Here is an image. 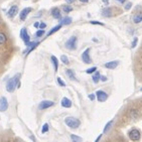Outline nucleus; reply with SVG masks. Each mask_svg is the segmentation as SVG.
Segmentation results:
<instances>
[{"label": "nucleus", "instance_id": "5", "mask_svg": "<svg viewBox=\"0 0 142 142\" xmlns=\"http://www.w3.org/2000/svg\"><path fill=\"white\" fill-rule=\"evenodd\" d=\"M54 105H55V103H54L53 101H50V100H43V101H41V102L39 103V105H38V109H39V110H45V109H48V108L53 107Z\"/></svg>", "mask_w": 142, "mask_h": 142}, {"label": "nucleus", "instance_id": "40", "mask_svg": "<svg viewBox=\"0 0 142 142\" xmlns=\"http://www.w3.org/2000/svg\"><path fill=\"white\" fill-rule=\"evenodd\" d=\"M117 1H119V2H120V3H124V2H125V1H126V0H117Z\"/></svg>", "mask_w": 142, "mask_h": 142}, {"label": "nucleus", "instance_id": "12", "mask_svg": "<svg viewBox=\"0 0 142 142\" xmlns=\"http://www.w3.org/2000/svg\"><path fill=\"white\" fill-rule=\"evenodd\" d=\"M118 65H119V62L118 61H112V62L106 63L104 65V67L107 68V69H109V70H114V69H116L118 67Z\"/></svg>", "mask_w": 142, "mask_h": 142}, {"label": "nucleus", "instance_id": "11", "mask_svg": "<svg viewBox=\"0 0 142 142\" xmlns=\"http://www.w3.org/2000/svg\"><path fill=\"white\" fill-rule=\"evenodd\" d=\"M17 12H18V6H17V5H13V6H11L10 9L8 10L7 15H8L9 18H13V17L17 14Z\"/></svg>", "mask_w": 142, "mask_h": 142}, {"label": "nucleus", "instance_id": "35", "mask_svg": "<svg viewBox=\"0 0 142 142\" xmlns=\"http://www.w3.org/2000/svg\"><path fill=\"white\" fill-rule=\"evenodd\" d=\"M45 27H46V24L45 23H39V26H38L39 29H44Z\"/></svg>", "mask_w": 142, "mask_h": 142}, {"label": "nucleus", "instance_id": "36", "mask_svg": "<svg viewBox=\"0 0 142 142\" xmlns=\"http://www.w3.org/2000/svg\"><path fill=\"white\" fill-rule=\"evenodd\" d=\"M108 79H107V77L106 76H101L100 77V81H102V82H106Z\"/></svg>", "mask_w": 142, "mask_h": 142}, {"label": "nucleus", "instance_id": "10", "mask_svg": "<svg viewBox=\"0 0 142 142\" xmlns=\"http://www.w3.org/2000/svg\"><path fill=\"white\" fill-rule=\"evenodd\" d=\"M8 109V101L5 97H1L0 98V111L4 112Z\"/></svg>", "mask_w": 142, "mask_h": 142}, {"label": "nucleus", "instance_id": "31", "mask_svg": "<svg viewBox=\"0 0 142 142\" xmlns=\"http://www.w3.org/2000/svg\"><path fill=\"white\" fill-rule=\"evenodd\" d=\"M137 42H138V38H137V37H134V39H133V41H132V44H131L133 49H134V48H136Z\"/></svg>", "mask_w": 142, "mask_h": 142}, {"label": "nucleus", "instance_id": "20", "mask_svg": "<svg viewBox=\"0 0 142 142\" xmlns=\"http://www.w3.org/2000/svg\"><path fill=\"white\" fill-rule=\"evenodd\" d=\"M142 21V13H139V14H136V15H134V17H133V22L134 23H140Z\"/></svg>", "mask_w": 142, "mask_h": 142}, {"label": "nucleus", "instance_id": "26", "mask_svg": "<svg viewBox=\"0 0 142 142\" xmlns=\"http://www.w3.org/2000/svg\"><path fill=\"white\" fill-rule=\"evenodd\" d=\"M49 129H50V126H49V124H48V123L43 124V126H42V129H41V133H46V132L49 131Z\"/></svg>", "mask_w": 142, "mask_h": 142}, {"label": "nucleus", "instance_id": "29", "mask_svg": "<svg viewBox=\"0 0 142 142\" xmlns=\"http://www.w3.org/2000/svg\"><path fill=\"white\" fill-rule=\"evenodd\" d=\"M64 11L66 12V13H69V12H71L73 11V8H72L71 6H69V5H66V6H64Z\"/></svg>", "mask_w": 142, "mask_h": 142}, {"label": "nucleus", "instance_id": "43", "mask_svg": "<svg viewBox=\"0 0 142 142\" xmlns=\"http://www.w3.org/2000/svg\"><path fill=\"white\" fill-rule=\"evenodd\" d=\"M0 22H1V21H0Z\"/></svg>", "mask_w": 142, "mask_h": 142}, {"label": "nucleus", "instance_id": "25", "mask_svg": "<svg viewBox=\"0 0 142 142\" xmlns=\"http://www.w3.org/2000/svg\"><path fill=\"white\" fill-rule=\"evenodd\" d=\"M43 34H44V30H43V29H38V30L35 32V36H36V37H41Z\"/></svg>", "mask_w": 142, "mask_h": 142}, {"label": "nucleus", "instance_id": "17", "mask_svg": "<svg viewBox=\"0 0 142 142\" xmlns=\"http://www.w3.org/2000/svg\"><path fill=\"white\" fill-rule=\"evenodd\" d=\"M72 21H73L72 17L67 16V17H64V18L61 20V24H62V25H69V24L72 23Z\"/></svg>", "mask_w": 142, "mask_h": 142}, {"label": "nucleus", "instance_id": "9", "mask_svg": "<svg viewBox=\"0 0 142 142\" xmlns=\"http://www.w3.org/2000/svg\"><path fill=\"white\" fill-rule=\"evenodd\" d=\"M82 61L85 64H91L92 63V60H91V57H90V49L85 50V52L82 54Z\"/></svg>", "mask_w": 142, "mask_h": 142}, {"label": "nucleus", "instance_id": "16", "mask_svg": "<svg viewBox=\"0 0 142 142\" xmlns=\"http://www.w3.org/2000/svg\"><path fill=\"white\" fill-rule=\"evenodd\" d=\"M51 60H52V63H53V65H54L55 72L57 73V72H58V69H59V61H58V59H57L55 56H52V57H51Z\"/></svg>", "mask_w": 142, "mask_h": 142}, {"label": "nucleus", "instance_id": "1", "mask_svg": "<svg viewBox=\"0 0 142 142\" xmlns=\"http://www.w3.org/2000/svg\"><path fill=\"white\" fill-rule=\"evenodd\" d=\"M19 78H20V74H16L14 77H12L10 80H8L7 84H6V91L9 92V93H12L16 86L18 85V81H19Z\"/></svg>", "mask_w": 142, "mask_h": 142}, {"label": "nucleus", "instance_id": "32", "mask_svg": "<svg viewBox=\"0 0 142 142\" xmlns=\"http://www.w3.org/2000/svg\"><path fill=\"white\" fill-rule=\"evenodd\" d=\"M90 23H91V24H98V25H104V23H102V22H100V21H95V20H92V21H90Z\"/></svg>", "mask_w": 142, "mask_h": 142}, {"label": "nucleus", "instance_id": "22", "mask_svg": "<svg viewBox=\"0 0 142 142\" xmlns=\"http://www.w3.org/2000/svg\"><path fill=\"white\" fill-rule=\"evenodd\" d=\"M100 77H101V75H100V73L99 72H95V75L92 77V80H93V82L95 83V84H97L99 81H100Z\"/></svg>", "mask_w": 142, "mask_h": 142}, {"label": "nucleus", "instance_id": "19", "mask_svg": "<svg viewBox=\"0 0 142 142\" xmlns=\"http://www.w3.org/2000/svg\"><path fill=\"white\" fill-rule=\"evenodd\" d=\"M62 28V24H59V25H57V26H55V27H53L50 31H49V33H48V36H50V35H52V34H54L55 32H57V31H59L60 29Z\"/></svg>", "mask_w": 142, "mask_h": 142}, {"label": "nucleus", "instance_id": "41", "mask_svg": "<svg viewBox=\"0 0 142 142\" xmlns=\"http://www.w3.org/2000/svg\"><path fill=\"white\" fill-rule=\"evenodd\" d=\"M80 1H81V2H84V3H86V2H88L89 0H80Z\"/></svg>", "mask_w": 142, "mask_h": 142}, {"label": "nucleus", "instance_id": "42", "mask_svg": "<svg viewBox=\"0 0 142 142\" xmlns=\"http://www.w3.org/2000/svg\"><path fill=\"white\" fill-rule=\"evenodd\" d=\"M140 91H141V92H142V88H141V89H140Z\"/></svg>", "mask_w": 142, "mask_h": 142}, {"label": "nucleus", "instance_id": "34", "mask_svg": "<svg viewBox=\"0 0 142 142\" xmlns=\"http://www.w3.org/2000/svg\"><path fill=\"white\" fill-rule=\"evenodd\" d=\"M89 99H90L91 101H94V100L96 99V95H95V94H90V95H89Z\"/></svg>", "mask_w": 142, "mask_h": 142}, {"label": "nucleus", "instance_id": "6", "mask_svg": "<svg viewBox=\"0 0 142 142\" xmlns=\"http://www.w3.org/2000/svg\"><path fill=\"white\" fill-rule=\"evenodd\" d=\"M128 135H129V138H130L131 140H133V141H137V140L140 139L141 133H140V131L137 130V129H132V130L129 132Z\"/></svg>", "mask_w": 142, "mask_h": 142}, {"label": "nucleus", "instance_id": "30", "mask_svg": "<svg viewBox=\"0 0 142 142\" xmlns=\"http://www.w3.org/2000/svg\"><path fill=\"white\" fill-rule=\"evenodd\" d=\"M97 71V67H92V68H90V69H88L86 73L87 74H93V73H95V72Z\"/></svg>", "mask_w": 142, "mask_h": 142}, {"label": "nucleus", "instance_id": "33", "mask_svg": "<svg viewBox=\"0 0 142 142\" xmlns=\"http://www.w3.org/2000/svg\"><path fill=\"white\" fill-rule=\"evenodd\" d=\"M131 6H132V3H131V2H128V3L125 5V9H126V10H129V9L131 8Z\"/></svg>", "mask_w": 142, "mask_h": 142}, {"label": "nucleus", "instance_id": "37", "mask_svg": "<svg viewBox=\"0 0 142 142\" xmlns=\"http://www.w3.org/2000/svg\"><path fill=\"white\" fill-rule=\"evenodd\" d=\"M66 2L69 3V4H71V3H73V2H75V0H66Z\"/></svg>", "mask_w": 142, "mask_h": 142}, {"label": "nucleus", "instance_id": "8", "mask_svg": "<svg viewBox=\"0 0 142 142\" xmlns=\"http://www.w3.org/2000/svg\"><path fill=\"white\" fill-rule=\"evenodd\" d=\"M32 11V8H30V7H25V8H23L21 11H20V13H19V18H20V20H25L26 19V17H27V15L30 13Z\"/></svg>", "mask_w": 142, "mask_h": 142}, {"label": "nucleus", "instance_id": "15", "mask_svg": "<svg viewBox=\"0 0 142 142\" xmlns=\"http://www.w3.org/2000/svg\"><path fill=\"white\" fill-rule=\"evenodd\" d=\"M102 15H103L104 17H111V16H112V9L109 8V7L104 8V9L102 10Z\"/></svg>", "mask_w": 142, "mask_h": 142}, {"label": "nucleus", "instance_id": "3", "mask_svg": "<svg viewBox=\"0 0 142 142\" xmlns=\"http://www.w3.org/2000/svg\"><path fill=\"white\" fill-rule=\"evenodd\" d=\"M77 41H78V38L77 36H72L71 38H69L66 42V48L70 51H74L77 49Z\"/></svg>", "mask_w": 142, "mask_h": 142}, {"label": "nucleus", "instance_id": "4", "mask_svg": "<svg viewBox=\"0 0 142 142\" xmlns=\"http://www.w3.org/2000/svg\"><path fill=\"white\" fill-rule=\"evenodd\" d=\"M20 36H21L23 42L25 43V45H27V44L29 43V41H30V36H29V34H28V32H27V28H26V27L21 28Z\"/></svg>", "mask_w": 142, "mask_h": 142}, {"label": "nucleus", "instance_id": "23", "mask_svg": "<svg viewBox=\"0 0 142 142\" xmlns=\"http://www.w3.org/2000/svg\"><path fill=\"white\" fill-rule=\"evenodd\" d=\"M7 40V37L6 35L3 33V32H0V44H4Z\"/></svg>", "mask_w": 142, "mask_h": 142}, {"label": "nucleus", "instance_id": "27", "mask_svg": "<svg viewBox=\"0 0 142 142\" xmlns=\"http://www.w3.org/2000/svg\"><path fill=\"white\" fill-rule=\"evenodd\" d=\"M57 81H58V84H59L61 87H65V86H66V83H65V82H64V81H63L60 77H58V78H57Z\"/></svg>", "mask_w": 142, "mask_h": 142}, {"label": "nucleus", "instance_id": "13", "mask_svg": "<svg viewBox=\"0 0 142 142\" xmlns=\"http://www.w3.org/2000/svg\"><path fill=\"white\" fill-rule=\"evenodd\" d=\"M61 104H62V106H63L64 108H71L72 107V101L69 98H67V97H64V98L62 99Z\"/></svg>", "mask_w": 142, "mask_h": 142}, {"label": "nucleus", "instance_id": "38", "mask_svg": "<svg viewBox=\"0 0 142 142\" xmlns=\"http://www.w3.org/2000/svg\"><path fill=\"white\" fill-rule=\"evenodd\" d=\"M38 26H39V22H35V23H34V27L38 28Z\"/></svg>", "mask_w": 142, "mask_h": 142}, {"label": "nucleus", "instance_id": "14", "mask_svg": "<svg viewBox=\"0 0 142 142\" xmlns=\"http://www.w3.org/2000/svg\"><path fill=\"white\" fill-rule=\"evenodd\" d=\"M52 16L55 18V19H62V14H61V11L59 8H54L52 10Z\"/></svg>", "mask_w": 142, "mask_h": 142}, {"label": "nucleus", "instance_id": "24", "mask_svg": "<svg viewBox=\"0 0 142 142\" xmlns=\"http://www.w3.org/2000/svg\"><path fill=\"white\" fill-rule=\"evenodd\" d=\"M61 61H62V63L63 64H65V65H69V59H68V57L67 56H65V55H63L62 57H61Z\"/></svg>", "mask_w": 142, "mask_h": 142}, {"label": "nucleus", "instance_id": "2", "mask_svg": "<svg viewBox=\"0 0 142 142\" xmlns=\"http://www.w3.org/2000/svg\"><path fill=\"white\" fill-rule=\"evenodd\" d=\"M65 123L67 124V126H69L72 129H77L81 125L80 120H78L77 118H74V117H67L65 119Z\"/></svg>", "mask_w": 142, "mask_h": 142}, {"label": "nucleus", "instance_id": "28", "mask_svg": "<svg viewBox=\"0 0 142 142\" xmlns=\"http://www.w3.org/2000/svg\"><path fill=\"white\" fill-rule=\"evenodd\" d=\"M71 139L75 142L82 141V138H81V137H79V136H76V135H71Z\"/></svg>", "mask_w": 142, "mask_h": 142}, {"label": "nucleus", "instance_id": "21", "mask_svg": "<svg viewBox=\"0 0 142 142\" xmlns=\"http://www.w3.org/2000/svg\"><path fill=\"white\" fill-rule=\"evenodd\" d=\"M112 125H113V120H111V121H109L106 125H105V127H104V130H103V133L105 134V133H107L109 130H110V128L112 127Z\"/></svg>", "mask_w": 142, "mask_h": 142}, {"label": "nucleus", "instance_id": "39", "mask_svg": "<svg viewBox=\"0 0 142 142\" xmlns=\"http://www.w3.org/2000/svg\"><path fill=\"white\" fill-rule=\"evenodd\" d=\"M101 137H102V134H101V135H99V137H98V138L96 139V142H98V141H99V140L101 139Z\"/></svg>", "mask_w": 142, "mask_h": 142}, {"label": "nucleus", "instance_id": "7", "mask_svg": "<svg viewBox=\"0 0 142 142\" xmlns=\"http://www.w3.org/2000/svg\"><path fill=\"white\" fill-rule=\"evenodd\" d=\"M95 95H96V98H97V100H98L99 102H105V101L108 99V95H107V93L104 92V91H102V90L97 91Z\"/></svg>", "mask_w": 142, "mask_h": 142}, {"label": "nucleus", "instance_id": "18", "mask_svg": "<svg viewBox=\"0 0 142 142\" xmlns=\"http://www.w3.org/2000/svg\"><path fill=\"white\" fill-rule=\"evenodd\" d=\"M66 74H67V76H68L71 80H73V81H77L76 75H75V73H74L73 70H71V69H68V70L66 71Z\"/></svg>", "mask_w": 142, "mask_h": 142}]
</instances>
